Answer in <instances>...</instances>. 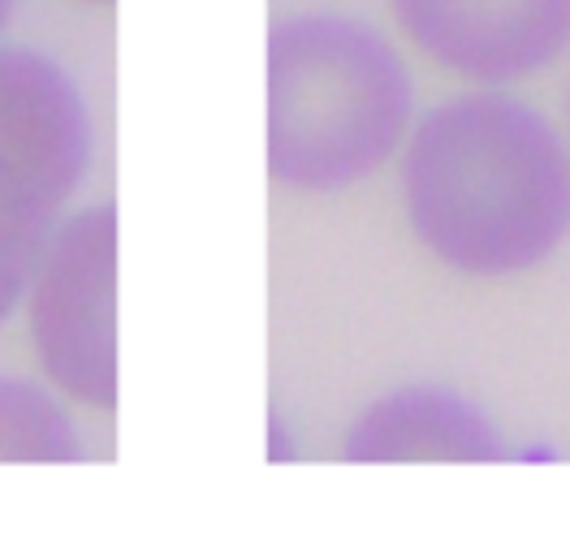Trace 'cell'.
Returning <instances> with one entry per match:
<instances>
[{"label":"cell","instance_id":"3957f363","mask_svg":"<svg viewBox=\"0 0 570 552\" xmlns=\"http://www.w3.org/2000/svg\"><path fill=\"white\" fill-rule=\"evenodd\" d=\"M91 160L73 82L36 52L0 48V324L31 289Z\"/></svg>","mask_w":570,"mask_h":552},{"label":"cell","instance_id":"9c48e42d","mask_svg":"<svg viewBox=\"0 0 570 552\" xmlns=\"http://www.w3.org/2000/svg\"><path fill=\"white\" fill-rule=\"evenodd\" d=\"M91 4H105V0H91Z\"/></svg>","mask_w":570,"mask_h":552},{"label":"cell","instance_id":"277c9868","mask_svg":"<svg viewBox=\"0 0 570 552\" xmlns=\"http://www.w3.org/2000/svg\"><path fill=\"white\" fill-rule=\"evenodd\" d=\"M112 259V211L87 207L61 225L31 280V337L43 372L66 397L100 411L117 402Z\"/></svg>","mask_w":570,"mask_h":552},{"label":"cell","instance_id":"8992f818","mask_svg":"<svg viewBox=\"0 0 570 552\" xmlns=\"http://www.w3.org/2000/svg\"><path fill=\"white\" fill-rule=\"evenodd\" d=\"M498 453L493 427L441 393H397L363 414L346 441V457L355 462H484Z\"/></svg>","mask_w":570,"mask_h":552},{"label":"cell","instance_id":"52a82bcc","mask_svg":"<svg viewBox=\"0 0 570 552\" xmlns=\"http://www.w3.org/2000/svg\"><path fill=\"white\" fill-rule=\"evenodd\" d=\"M73 453L66 411L27 384L0 379V462H66Z\"/></svg>","mask_w":570,"mask_h":552},{"label":"cell","instance_id":"5b68a950","mask_svg":"<svg viewBox=\"0 0 570 552\" xmlns=\"http://www.w3.org/2000/svg\"><path fill=\"white\" fill-rule=\"evenodd\" d=\"M397 27L432 66L505 87L553 66L570 43V0H390Z\"/></svg>","mask_w":570,"mask_h":552},{"label":"cell","instance_id":"ba28073f","mask_svg":"<svg viewBox=\"0 0 570 552\" xmlns=\"http://www.w3.org/2000/svg\"><path fill=\"white\" fill-rule=\"evenodd\" d=\"M9 13H13V0H0V31L9 27Z\"/></svg>","mask_w":570,"mask_h":552},{"label":"cell","instance_id":"7a4b0ae2","mask_svg":"<svg viewBox=\"0 0 570 552\" xmlns=\"http://www.w3.org/2000/svg\"><path fill=\"white\" fill-rule=\"evenodd\" d=\"M411 121V78L351 18H289L268 34V172L333 195L376 172Z\"/></svg>","mask_w":570,"mask_h":552},{"label":"cell","instance_id":"6da1fadb","mask_svg":"<svg viewBox=\"0 0 570 552\" xmlns=\"http://www.w3.org/2000/svg\"><path fill=\"white\" fill-rule=\"evenodd\" d=\"M402 204L445 268L528 273L570 234V156L528 103L498 91L459 96L411 135Z\"/></svg>","mask_w":570,"mask_h":552}]
</instances>
